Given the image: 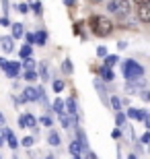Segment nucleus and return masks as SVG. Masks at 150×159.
I'll list each match as a JSON object with an SVG mask.
<instances>
[{"mask_svg": "<svg viewBox=\"0 0 150 159\" xmlns=\"http://www.w3.org/2000/svg\"><path fill=\"white\" fill-rule=\"evenodd\" d=\"M12 159H19V157H17V155H12Z\"/></svg>", "mask_w": 150, "mask_h": 159, "instance_id": "obj_51", "label": "nucleus"}, {"mask_svg": "<svg viewBox=\"0 0 150 159\" xmlns=\"http://www.w3.org/2000/svg\"><path fill=\"white\" fill-rule=\"evenodd\" d=\"M109 107H113V110H115V112H121V99L119 97H117V95H111L109 97Z\"/></svg>", "mask_w": 150, "mask_h": 159, "instance_id": "obj_18", "label": "nucleus"}, {"mask_svg": "<svg viewBox=\"0 0 150 159\" xmlns=\"http://www.w3.org/2000/svg\"><path fill=\"white\" fill-rule=\"evenodd\" d=\"M127 159H138V155H134V153H130V155H127Z\"/></svg>", "mask_w": 150, "mask_h": 159, "instance_id": "obj_48", "label": "nucleus"}, {"mask_svg": "<svg viewBox=\"0 0 150 159\" xmlns=\"http://www.w3.org/2000/svg\"><path fill=\"white\" fill-rule=\"evenodd\" d=\"M140 141L144 143V145H146V143H150V132H148V130H146L144 134H142V139H140Z\"/></svg>", "mask_w": 150, "mask_h": 159, "instance_id": "obj_41", "label": "nucleus"}, {"mask_svg": "<svg viewBox=\"0 0 150 159\" xmlns=\"http://www.w3.org/2000/svg\"><path fill=\"white\" fill-rule=\"evenodd\" d=\"M95 89H97V93H99V97H101V99H103V103L105 106H109V95H107V87H105L103 83L99 81H95Z\"/></svg>", "mask_w": 150, "mask_h": 159, "instance_id": "obj_9", "label": "nucleus"}, {"mask_svg": "<svg viewBox=\"0 0 150 159\" xmlns=\"http://www.w3.org/2000/svg\"><path fill=\"white\" fill-rule=\"evenodd\" d=\"M52 107H54V112H56V114H66V110H64V101H62V99H54Z\"/></svg>", "mask_w": 150, "mask_h": 159, "instance_id": "obj_24", "label": "nucleus"}, {"mask_svg": "<svg viewBox=\"0 0 150 159\" xmlns=\"http://www.w3.org/2000/svg\"><path fill=\"white\" fill-rule=\"evenodd\" d=\"M64 110H68V116L78 120V107H76V101L72 99V97H68V99L64 101Z\"/></svg>", "mask_w": 150, "mask_h": 159, "instance_id": "obj_10", "label": "nucleus"}, {"mask_svg": "<svg viewBox=\"0 0 150 159\" xmlns=\"http://www.w3.org/2000/svg\"><path fill=\"white\" fill-rule=\"evenodd\" d=\"M33 35H35V43H37V46H45V41H47L45 31H37V33H33Z\"/></svg>", "mask_w": 150, "mask_h": 159, "instance_id": "obj_20", "label": "nucleus"}, {"mask_svg": "<svg viewBox=\"0 0 150 159\" xmlns=\"http://www.w3.org/2000/svg\"><path fill=\"white\" fill-rule=\"evenodd\" d=\"M105 66H107V68H113V66L117 64V60H119V56H109V54H107V56H105Z\"/></svg>", "mask_w": 150, "mask_h": 159, "instance_id": "obj_25", "label": "nucleus"}, {"mask_svg": "<svg viewBox=\"0 0 150 159\" xmlns=\"http://www.w3.org/2000/svg\"><path fill=\"white\" fill-rule=\"evenodd\" d=\"M23 79H25V81H29V83L37 81V70H35V68H31V70H25V72H23Z\"/></svg>", "mask_w": 150, "mask_h": 159, "instance_id": "obj_23", "label": "nucleus"}, {"mask_svg": "<svg viewBox=\"0 0 150 159\" xmlns=\"http://www.w3.org/2000/svg\"><path fill=\"white\" fill-rule=\"evenodd\" d=\"M11 27H12L11 37H12V39H21V37H23V33H25L23 23H11Z\"/></svg>", "mask_w": 150, "mask_h": 159, "instance_id": "obj_15", "label": "nucleus"}, {"mask_svg": "<svg viewBox=\"0 0 150 159\" xmlns=\"http://www.w3.org/2000/svg\"><path fill=\"white\" fill-rule=\"evenodd\" d=\"M72 159H82V155H80V157H72Z\"/></svg>", "mask_w": 150, "mask_h": 159, "instance_id": "obj_50", "label": "nucleus"}, {"mask_svg": "<svg viewBox=\"0 0 150 159\" xmlns=\"http://www.w3.org/2000/svg\"><path fill=\"white\" fill-rule=\"evenodd\" d=\"M4 122H6V118H4V114L0 112V126H4Z\"/></svg>", "mask_w": 150, "mask_h": 159, "instance_id": "obj_44", "label": "nucleus"}, {"mask_svg": "<svg viewBox=\"0 0 150 159\" xmlns=\"http://www.w3.org/2000/svg\"><path fill=\"white\" fill-rule=\"evenodd\" d=\"M37 77H41V81H49V64H47V60L39 62V70H37Z\"/></svg>", "mask_w": 150, "mask_h": 159, "instance_id": "obj_12", "label": "nucleus"}, {"mask_svg": "<svg viewBox=\"0 0 150 159\" xmlns=\"http://www.w3.org/2000/svg\"><path fill=\"white\" fill-rule=\"evenodd\" d=\"M47 143L52 145V147H58L60 143H62V139H60V134L56 132L54 128H49V134H47Z\"/></svg>", "mask_w": 150, "mask_h": 159, "instance_id": "obj_16", "label": "nucleus"}, {"mask_svg": "<svg viewBox=\"0 0 150 159\" xmlns=\"http://www.w3.org/2000/svg\"><path fill=\"white\" fill-rule=\"evenodd\" d=\"M6 62H8V60H6L4 56H0V68H4V64H6Z\"/></svg>", "mask_w": 150, "mask_h": 159, "instance_id": "obj_43", "label": "nucleus"}, {"mask_svg": "<svg viewBox=\"0 0 150 159\" xmlns=\"http://www.w3.org/2000/svg\"><path fill=\"white\" fill-rule=\"evenodd\" d=\"M62 72H64V75H72V72H74V64H72V60H70V58H66L62 62Z\"/></svg>", "mask_w": 150, "mask_h": 159, "instance_id": "obj_19", "label": "nucleus"}, {"mask_svg": "<svg viewBox=\"0 0 150 159\" xmlns=\"http://www.w3.org/2000/svg\"><path fill=\"white\" fill-rule=\"evenodd\" d=\"M31 159H35V155H31Z\"/></svg>", "mask_w": 150, "mask_h": 159, "instance_id": "obj_52", "label": "nucleus"}, {"mask_svg": "<svg viewBox=\"0 0 150 159\" xmlns=\"http://www.w3.org/2000/svg\"><path fill=\"white\" fill-rule=\"evenodd\" d=\"M39 122L43 124V126H47V128H52V126H54V120H52V116H49V114L41 116V118H39Z\"/></svg>", "mask_w": 150, "mask_h": 159, "instance_id": "obj_29", "label": "nucleus"}, {"mask_svg": "<svg viewBox=\"0 0 150 159\" xmlns=\"http://www.w3.org/2000/svg\"><path fill=\"white\" fill-rule=\"evenodd\" d=\"M29 11H33L35 15H41V12H43V4H41V0L31 2V4H29Z\"/></svg>", "mask_w": 150, "mask_h": 159, "instance_id": "obj_22", "label": "nucleus"}, {"mask_svg": "<svg viewBox=\"0 0 150 159\" xmlns=\"http://www.w3.org/2000/svg\"><path fill=\"white\" fill-rule=\"evenodd\" d=\"M64 4H66V6H68V4L72 6V4H74V0H64Z\"/></svg>", "mask_w": 150, "mask_h": 159, "instance_id": "obj_47", "label": "nucleus"}, {"mask_svg": "<svg viewBox=\"0 0 150 159\" xmlns=\"http://www.w3.org/2000/svg\"><path fill=\"white\" fill-rule=\"evenodd\" d=\"M21 70H23L21 62H6L4 68H2V72H4L8 79H17V77H21Z\"/></svg>", "mask_w": 150, "mask_h": 159, "instance_id": "obj_4", "label": "nucleus"}, {"mask_svg": "<svg viewBox=\"0 0 150 159\" xmlns=\"http://www.w3.org/2000/svg\"><path fill=\"white\" fill-rule=\"evenodd\" d=\"M21 145H23L25 149H31L35 145V136H23V139H21Z\"/></svg>", "mask_w": 150, "mask_h": 159, "instance_id": "obj_27", "label": "nucleus"}, {"mask_svg": "<svg viewBox=\"0 0 150 159\" xmlns=\"http://www.w3.org/2000/svg\"><path fill=\"white\" fill-rule=\"evenodd\" d=\"M126 114H123V112H115V126H117V128H119V126H123V124H126Z\"/></svg>", "mask_w": 150, "mask_h": 159, "instance_id": "obj_28", "label": "nucleus"}, {"mask_svg": "<svg viewBox=\"0 0 150 159\" xmlns=\"http://www.w3.org/2000/svg\"><path fill=\"white\" fill-rule=\"evenodd\" d=\"M11 25V19L8 17H0V27H8Z\"/></svg>", "mask_w": 150, "mask_h": 159, "instance_id": "obj_39", "label": "nucleus"}, {"mask_svg": "<svg viewBox=\"0 0 150 159\" xmlns=\"http://www.w3.org/2000/svg\"><path fill=\"white\" fill-rule=\"evenodd\" d=\"M4 130V143H8V147L12 149V151H17L19 149V139L15 136V132H12L11 128H2Z\"/></svg>", "mask_w": 150, "mask_h": 159, "instance_id": "obj_7", "label": "nucleus"}, {"mask_svg": "<svg viewBox=\"0 0 150 159\" xmlns=\"http://www.w3.org/2000/svg\"><path fill=\"white\" fill-rule=\"evenodd\" d=\"M82 159H97V155L92 153L91 149H87V151H84V157H82Z\"/></svg>", "mask_w": 150, "mask_h": 159, "instance_id": "obj_38", "label": "nucleus"}, {"mask_svg": "<svg viewBox=\"0 0 150 159\" xmlns=\"http://www.w3.org/2000/svg\"><path fill=\"white\" fill-rule=\"evenodd\" d=\"M0 48H2V52H4V54H11L12 50H15V39H12L11 35L0 37Z\"/></svg>", "mask_w": 150, "mask_h": 159, "instance_id": "obj_8", "label": "nucleus"}, {"mask_svg": "<svg viewBox=\"0 0 150 159\" xmlns=\"http://www.w3.org/2000/svg\"><path fill=\"white\" fill-rule=\"evenodd\" d=\"M123 77H126L127 81L142 79L144 77V66L138 64L136 60H126V62H123Z\"/></svg>", "mask_w": 150, "mask_h": 159, "instance_id": "obj_2", "label": "nucleus"}, {"mask_svg": "<svg viewBox=\"0 0 150 159\" xmlns=\"http://www.w3.org/2000/svg\"><path fill=\"white\" fill-rule=\"evenodd\" d=\"M39 93H41V85L39 87H33V85H29V87H25L23 89V97L27 101H39Z\"/></svg>", "mask_w": 150, "mask_h": 159, "instance_id": "obj_5", "label": "nucleus"}, {"mask_svg": "<svg viewBox=\"0 0 150 159\" xmlns=\"http://www.w3.org/2000/svg\"><path fill=\"white\" fill-rule=\"evenodd\" d=\"M68 151H70V155H72V157H80V155H82L80 143H78V141H72V143H70V147H68Z\"/></svg>", "mask_w": 150, "mask_h": 159, "instance_id": "obj_17", "label": "nucleus"}, {"mask_svg": "<svg viewBox=\"0 0 150 159\" xmlns=\"http://www.w3.org/2000/svg\"><path fill=\"white\" fill-rule=\"evenodd\" d=\"M101 77H103V81H113V79H115V75H113V68H107V66H103V68H101Z\"/></svg>", "mask_w": 150, "mask_h": 159, "instance_id": "obj_21", "label": "nucleus"}, {"mask_svg": "<svg viewBox=\"0 0 150 159\" xmlns=\"http://www.w3.org/2000/svg\"><path fill=\"white\" fill-rule=\"evenodd\" d=\"M2 145H4V130L0 128V147H2Z\"/></svg>", "mask_w": 150, "mask_h": 159, "instance_id": "obj_42", "label": "nucleus"}, {"mask_svg": "<svg viewBox=\"0 0 150 159\" xmlns=\"http://www.w3.org/2000/svg\"><path fill=\"white\" fill-rule=\"evenodd\" d=\"M126 118H134V120H138L140 118V110H134V107H130L126 112Z\"/></svg>", "mask_w": 150, "mask_h": 159, "instance_id": "obj_31", "label": "nucleus"}, {"mask_svg": "<svg viewBox=\"0 0 150 159\" xmlns=\"http://www.w3.org/2000/svg\"><path fill=\"white\" fill-rule=\"evenodd\" d=\"M76 136H78V139H76V141L80 143V147H82V151H87V149H88V141H87V132H84V130H82L80 126H76Z\"/></svg>", "mask_w": 150, "mask_h": 159, "instance_id": "obj_14", "label": "nucleus"}, {"mask_svg": "<svg viewBox=\"0 0 150 159\" xmlns=\"http://www.w3.org/2000/svg\"><path fill=\"white\" fill-rule=\"evenodd\" d=\"M140 95H142V99H144V101H148V91H142Z\"/></svg>", "mask_w": 150, "mask_h": 159, "instance_id": "obj_45", "label": "nucleus"}, {"mask_svg": "<svg viewBox=\"0 0 150 159\" xmlns=\"http://www.w3.org/2000/svg\"><path fill=\"white\" fill-rule=\"evenodd\" d=\"M136 4H148V0H134Z\"/></svg>", "mask_w": 150, "mask_h": 159, "instance_id": "obj_46", "label": "nucleus"}, {"mask_svg": "<svg viewBox=\"0 0 150 159\" xmlns=\"http://www.w3.org/2000/svg\"><path fill=\"white\" fill-rule=\"evenodd\" d=\"M107 11L111 15H115L117 19H121V17H127L132 8H130V2L127 0H109L107 2Z\"/></svg>", "mask_w": 150, "mask_h": 159, "instance_id": "obj_3", "label": "nucleus"}, {"mask_svg": "<svg viewBox=\"0 0 150 159\" xmlns=\"http://www.w3.org/2000/svg\"><path fill=\"white\" fill-rule=\"evenodd\" d=\"M45 159H56V157H54V155H47V157Z\"/></svg>", "mask_w": 150, "mask_h": 159, "instance_id": "obj_49", "label": "nucleus"}, {"mask_svg": "<svg viewBox=\"0 0 150 159\" xmlns=\"http://www.w3.org/2000/svg\"><path fill=\"white\" fill-rule=\"evenodd\" d=\"M138 19H140V23H150V6L148 4H138Z\"/></svg>", "mask_w": 150, "mask_h": 159, "instance_id": "obj_11", "label": "nucleus"}, {"mask_svg": "<svg viewBox=\"0 0 150 159\" xmlns=\"http://www.w3.org/2000/svg\"><path fill=\"white\" fill-rule=\"evenodd\" d=\"M15 8H17V11L21 12V15H25V12H29V4H25V2H19V4L15 6Z\"/></svg>", "mask_w": 150, "mask_h": 159, "instance_id": "obj_34", "label": "nucleus"}, {"mask_svg": "<svg viewBox=\"0 0 150 159\" xmlns=\"http://www.w3.org/2000/svg\"><path fill=\"white\" fill-rule=\"evenodd\" d=\"M0 159H2V157H0Z\"/></svg>", "mask_w": 150, "mask_h": 159, "instance_id": "obj_54", "label": "nucleus"}, {"mask_svg": "<svg viewBox=\"0 0 150 159\" xmlns=\"http://www.w3.org/2000/svg\"><path fill=\"white\" fill-rule=\"evenodd\" d=\"M111 139H115V141H117V139H121V130L119 128H113V130H111Z\"/></svg>", "mask_w": 150, "mask_h": 159, "instance_id": "obj_37", "label": "nucleus"}, {"mask_svg": "<svg viewBox=\"0 0 150 159\" xmlns=\"http://www.w3.org/2000/svg\"><path fill=\"white\" fill-rule=\"evenodd\" d=\"M23 37H25V41H27V46H33V43H35V35L31 33V31L23 33Z\"/></svg>", "mask_w": 150, "mask_h": 159, "instance_id": "obj_33", "label": "nucleus"}, {"mask_svg": "<svg viewBox=\"0 0 150 159\" xmlns=\"http://www.w3.org/2000/svg\"><path fill=\"white\" fill-rule=\"evenodd\" d=\"M19 54H21V58H23V60H25V58H31V54H33V48L25 43V46L19 50Z\"/></svg>", "mask_w": 150, "mask_h": 159, "instance_id": "obj_26", "label": "nucleus"}, {"mask_svg": "<svg viewBox=\"0 0 150 159\" xmlns=\"http://www.w3.org/2000/svg\"><path fill=\"white\" fill-rule=\"evenodd\" d=\"M21 66H25V70H31V68H35V60L33 58H25V62Z\"/></svg>", "mask_w": 150, "mask_h": 159, "instance_id": "obj_32", "label": "nucleus"}, {"mask_svg": "<svg viewBox=\"0 0 150 159\" xmlns=\"http://www.w3.org/2000/svg\"><path fill=\"white\" fill-rule=\"evenodd\" d=\"M60 124H62V128H66V130H68L70 126H78V124H76V118H72L68 114H60Z\"/></svg>", "mask_w": 150, "mask_h": 159, "instance_id": "obj_13", "label": "nucleus"}, {"mask_svg": "<svg viewBox=\"0 0 150 159\" xmlns=\"http://www.w3.org/2000/svg\"><path fill=\"white\" fill-rule=\"evenodd\" d=\"M140 122H144V120H148V112H146V110H140Z\"/></svg>", "mask_w": 150, "mask_h": 159, "instance_id": "obj_40", "label": "nucleus"}, {"mask_svg": "<svg viewBox=\"0 0 150 159\" xmlns=\"http://www.w3.org/2000/svg\"><path fill=\"white\" fill-rule=\"evenodd\" d=\"M97 56H99V58H105V56H107V48H105V46H99L97 48Z\"/></svg>", "mask_w": 150, "mask_h": 159, "instance_id": "obj_36", "label": "nucleus"}, {"mask_svg": "<svg viewBox=\"0 0 150 159\" xmlns=\"http://www.w3.org/2000/svg\"><path fill=\"white\" fill-rule=\"evenodd\" d=\"M0 4H2V17H6L8 15V8H11L8 6V0H0Z\"/></svg>", "mask_w": 150, "mask_h": 159, "instance_id": "obj_35", "label": "nucleus"}, {"mask_svg": "<svg viewBox=\"0 0 150 159\" xmlns=\"http://www.w3.org/2000/svg\"><path fill=\"white\" fill-rule=\"evenodd\" d=\"M52 87H54V91H56V93H62V91H64V81L56 79V81L52 83Z\"/></svg>", "mask_w": 150, "mask_h": 159, "instance_id": "obj_30", "label": "nucleus"}, {"mask_svg": "<svg viewBox=\"0 0 150 159\" xmlns=\"http://www.w3.org/2000/svg\"><path fill=\"white\" fill-rule=\"evenodd\" d=\"M19 128H37V120L33 114H23L19 118Z\"/></svg>", "mask_w": 150, "mask_h": 159, "instance_id": "obj_6", "label": "nucleus"}, {"mask_svg": "<svg viewBox=\"0 0 150 159\" xmlns=\"http://www.w3.org/2000/svg\"><path fill=\"white\" fill-rule=\"evenodd\" d=\"M92 2H99V0H92Z\"/></svg>", "mask_w": 150, "mask_h": 159, "instance_id": "obj_53", "label": "nucleus"}, {"mask_svg": "<svg viewBox=\"0 0 150 159\" xmlns=\"http://www.w3.org/2000/svg\"><path fill=\"white\" fill-rule=\"evenodd\" d=\"M91 21H92L91 25H92L95 35L107 37V35H111V33H113V27H115V25L111 23V19H107V17H92Z\"/></svg>", "mask_w": 150, "mask_h": 159, "instance_id": "obj_1", "label": "nucleus"}]
</instances>
